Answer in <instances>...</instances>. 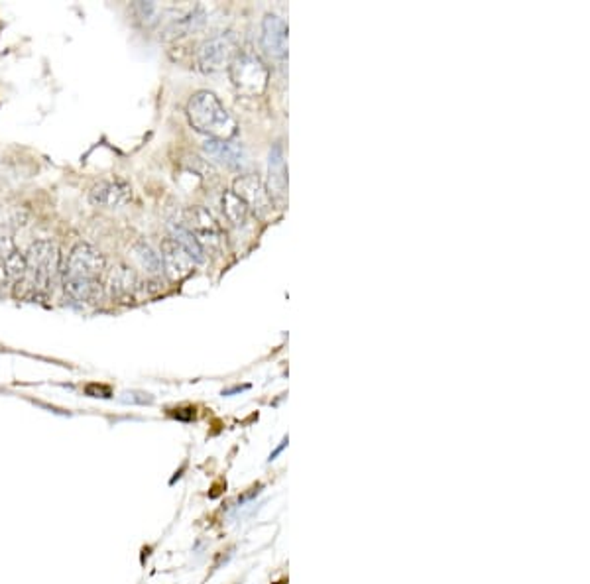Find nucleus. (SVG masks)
<instances>
[{
  "instance_id": "f257e3e1",
  "label": "nucleus",
  "mask_w": 590,
  "mask_h": 584,
  "mask_svg": "<svg viewBox=\"0 0 590 584\" xmlns=\"http://www.w3.org/2000/svg\"><path fill=\"white\" fill-rule=\"evenodd\" d=\"M105 270V256L89 244H77L66 266L67 295L77 301H95L100 295V274Z\"/></svg>"
},
{
  "instance_id": "f03ea898",
  "label": "nucleus",
  "mask_w": 590,
  "mask_h": 584,
  "mask_svg": "<svg viewBox=\"0 0 590 584\" xmlns=\"http://www.w3.org/2000/svg\"><path fill=\"white\" fill-rule=\"evenodd\" d=\"M187 118L197 132L207 134L211 140H230L239 132L236 121L211 91H197L189 99Z\"/></svg>"
},
{
  "instance_id": "7ed1b4c3",
  "label": "nucleus",
  "mask_w": 590,
  "mask_h": 584,
  "mask_svg": "<svg viewBox=\"0 0 590 584\" xmlns=\"http://www.w3.org/2000/svg\"><path fill=\"white\" fill-rule=\"evenodd\" d=\"M229 77L234 89L246 97H260L270 81V69L252 52H239L229 66Z\"/></svg>"
},
{
  "instance_id": "20e7f679",
  "label": "nucleus",
  "mask_w": 590,
  "mask_h": 584,
  "mask_svg": "<svg viewBox=\"0 0 590 584\" xmlns=\"http://www.w3.org/2000/svg\"><path fill=\"white\" fill-rule=\"evenodd\" d=\"M236 54V36L232 32H222L209 38L197 47L195 63L203 73H215L225 67L229 69Z\"/></svg>"
},
{
  "instance_id": "39448f33",
  "label": "nucleus",
  "mask_w": 590,
  "mask_h": 584,
  "mask_svg": "<svg viewBox=\"0 0 590 584\" xmlns=\"http://www.w3.org/2000/svg\"><path fill=\"white\" fill-rule=\"evenodd\" d=\"M234 195L248 205V209H252L256 215L260 217H268L273 209V199L270 195V191L266 187L260 177L256 174H246V176L236 177L234 181Z\"/></svg>"
},
{
  "instance_id": "423d86ee",
  "label": "nucleus",
  "mask_w": 590,
  "mask_h": 584,
  "mask_svg": "<svg viewBox=\"0 0 590 584\" xmlns=\"http://www.w3.org/2000/svg\"><path fill=\"white\" fill-rule=\"evenodd\" d=\"M260 45L264 54L273 61L287 59V24L278 14H266L262 20Z\"/></svg>"
},
{
  "instance_id": "0eeeda50",
  "label": "nucleus",
  "mask_w": 590,
  "mask_h": 584,
  "mask_svg": "<svg viewBox=\"0 0 590 584\" xmlns=\"http://www.w3.org/2000/svg\"><path fill=\"white\" fill-rule=\"evenodd\" d=\"M132 195L130 185L124 179H105L95 183L89 191V201L95 207H105V209H114L124 205Z\"/></svg>"
},
{
  "instance_id": "6e6552de",
  "label": "nucleus",
  "mask_w": 590,
  "mask_h": 584,
  "mask_svg": "<svg viewBox=\"0 0 590 584\" xmlns=\"http://www.w3.org/2000/svg\"><path fill=\"white\" fill-rule=\"evenodd\" d=\"M55 246L50 243H36L32 244L30 252L26 256V268L32 270L36 284L40 287H47L52 274H54L55 266Z\"/></svg>"
},
{
  "instance_id": "1a4fd4ad",
  "label": "nucleus",
  "mask_w": 590,
  "mask_h": 584,
  "mask_svg": "<svg viewBox=\"0 0 590 584\" xmlns=\"http://www.w3.org/2000/svg\"><path fill=\"white\" fill-rule=\"evenodd\" d=\"M160 260L164 262L165 274H167V277H169L172 282H181V279L189 276L191 270H193L191 258L187 256L186 250L175 243L172 236L165 238L164 243H162V258H160Z\"/></svg>"
},
{
  "instance_id": "9d476101",
  "label": "nucleus",
  "mask_w": 590,
  "mask_h": 584,
  "mask_svg": "<svg viewBox=\"0 0 590 584\" xmlns=\"http://www.w3.org/2000/svg\"><path fill=\"white\" fill-rule=\"evenodd\" d=\"M181 222L195 234V238L199 240L201 246H203V240H207V243L211 244L219 243V224L215 222V219L211 217V213H209L207 209H203V207H191V209H187L186 217H183V221Z\"/></svg>"
},
{
  "instance_id": "9b49d317",
  "label": "nucleus",
  "mask_w": 590,
  "mask_h": 584,
  "mask_svg": "<svg viewBox=\"0 0 590 584\" xmlns=\"http://www.w3.org/2000/svg\"><path fill=\"white\" fill-rule=\"evenodd\" d=\"M203 150L209 157H213L215 162H219L225 167L230 169H242L246 166V150L241 144H232L230 140H211L203 144Z\"/></svg>"
},
{
  "instance_id": "f8f14e48",
  "label": "nucleus",
  "mask_w": 590,
  "mask_h": 584,
  "mask_svg": "<svg viewBox=\"0 0 590 584\" xmlns=\"http://www.w3.org/2000/svg\"><path fill=\"white\" fill-rule=\"evenodd\" d=\"M268 174H270V195L272 199L284 201L287 195V167H285L284 146L280 142L273 144L268 160Z\"/></svg>"
},
{
  "instance_id": "ddd939ff",
  "label": "nucleus",
  "mask_w": 590,
  "mask_h": 584,
  "mask_svg": "<svg viewBox=\"0 0 590 584\" xmlns=\"http://www.w3.org/2000/svg\"><path fill=\"white\" fill-rule=\"evenodd\" d=\"M169 229H172V238L186 250L187 256L191 258V262H193V264H205L207 252H205L203 246L199 244L195 234L189 231L181 221H172L169 222Z\"/></svg>"
},
{
  "instance_id": "4468645a",
  "label": "nucleus",
  "mask_w": 590,
  "mask_h": 584,
  "mask_svg": "<svg viewBox=\"0 0 590 584\" xmlns=\"http://www.w3.org/2000/svg\"><path fill=\"white\" fill-rule=\"evenodd\" d=\"M222 213L232 224H244L250 209L239 195H234V191H227L222 193Z\"/></svg>"
},
{
  "instance_id": "2eb2a0df",
  "label": "nucleus",
  "mask_w": 590,
  "mask_h": 584,
  "mask_svg": "<svg viewBox=\"0 0 590 584\" xmlns=\"http://www.w3.org/2000/svg\"><path fill=\"white\" fill-rule=\"evenodd\" d=\"M134 252H136V256H138L140 264H142L148 272H152V274L162 272V260H160V256L153 252L148 244L138 243L136 246H134Z\"/></svg>"
},
{
  "instance_id": "dca6fc26",
  "label": "nucleus",
  "mask_w": 590,
  "mask_h": 584,
  "mask_svg": "<svg viewBox=\"0 0 590 584\" xmlns=\"http://www.w3.org/2000/svg\"><path fill=\"white\" fill-rule=\"evenodd\" d=\"M110 282H112V291H116V293H130V287L134 284V274L128 268H119L116 272H112Z\"/></svg>"
},
{
  "instance_id": "f3484780",
  "label": "nucleus",
  "mask_w": 590,
  "mask_h": 584,
  "mask_svg": "<svg viewBox=\"0 0 590 584\" xmlns=\"http://www.w3.org/2000/svg\"><path fill=\"white\" fill-rule=\"evenodd\" d=\"M121 401H124V404H152L153 397L150 396V394H140V392H126V394H122L121 396Z\"/></svg>"
},
{
  "instance_id": "a211bd4d",
  "label": "nucleus",
  "mask_w": 590,
  "mask_h": 584,
  "mask_svg": "<svg viewBox=\"0 0 590 584\" xmlns=\"http://www.w3.org/2000/svg\"><path fill=\"white\" fill-rule=\"evenodd\" d=\"M87 394L93 397H110V390L105 386H89Z\"/></svg>"
},
{
  "instance_id": "6ab92c4d",
  "label": "nucleus",
  "mask_w": 590,
  "mask_h": 584,
  "mask_svg": "<svg viewBox=\"0 0 590 584\" xmlns=\"http://www.w3.org/2000/svg\"><path fill=\"white\" fill-rule=\"evenodd\" d=\"M285 447H287V439H284V441H282V445H280V447H278V449H275V451H273L272 454H270V459H268V463H272V461H275V456H278L280 452L284 451Z\"/></svg>"
}]
</instances>
